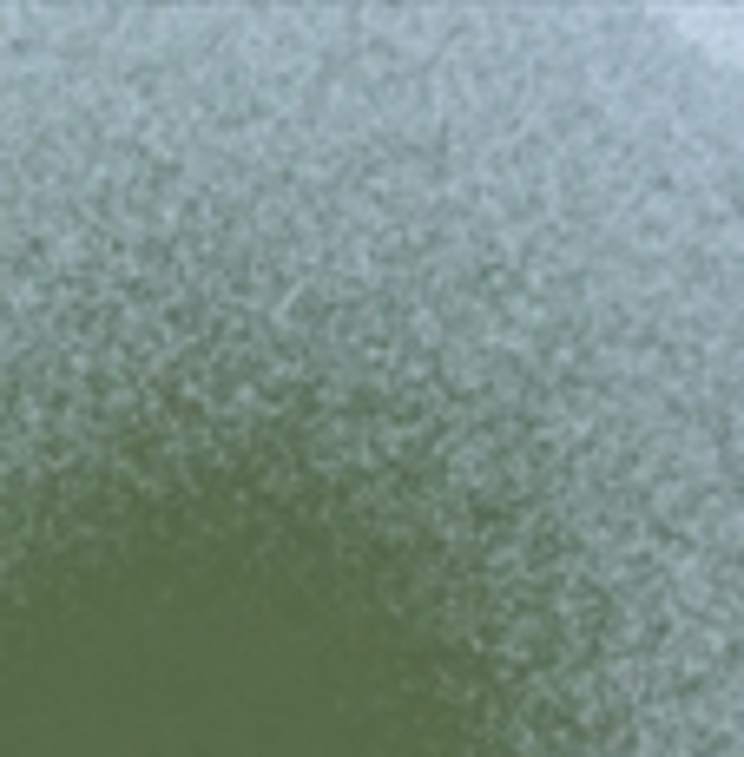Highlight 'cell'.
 Returning <instances> with one entry per match:
<instances>
[{"instance_id":"1","label":"cell","mask_w":744,"mask_h":757,"mask_svg":"<svg viewBox=\"0 0 744 757\" xmlns=\"http://www.w3.org/2000/svg\"><path fill=\"white\" fill-rule=\"evenodd\" d=\"M0 757H744V79L0 7Z\"/></svg>"}]
</instances>
